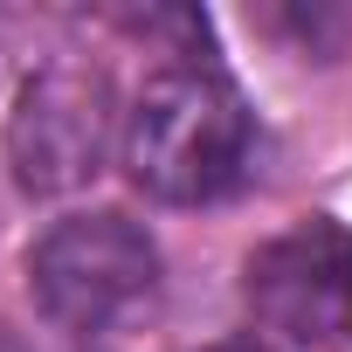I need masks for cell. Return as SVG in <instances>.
<instances>
[{"instance_id":"7a4b0ae2","label":"cell","mask_w":352,"mask_h":352,"mask_svg":"<svg viewBox=\"0 0 352 352\" xmlns=\"http://www.w3.org/2000/svg\"><path fill=\"white\" fill-rule=\"evenodd\" d=\"M152 283H159V249L118 208L63 214L28 249V290H35L42 318L63 324V331H104V324H118L124 311H138L152 297Z\"/></svg>"},{"instance_id":"5b68a950","label":"cell","mask_w":352,"mask_h":352,"mask_svg":"<svg viewBox=\"0 0 352 352\" xmlns=\"http://www.w3.org/2000/svg\"><path fill=\"white\" fill-rule=\"evenodd\" d=\"M208 352H270V345H256V338H221V345H208Z\"/></svg>"},{"instance_id":"3957f363","label":"cell","mask_w":352,"mask_h":352,"mask_svg":"<svg viewBox=\"0 0 352 352\" xmlns=\"http://www.w3.org/2000/svg\"><path fill=\"white\" fill-rule=\"evenodd\" d=\"M118 131V90L83 56H49L8 111V166L21 194H69L97 180Z\"/></svg>"},{"instance_id":"8992f818","label":"cell","mask_w":352,"mask_h":352,"mask_svg":"<svg viewBox=\"0 0 352 352\" xmlns=\"http://www.w3.org/2000/svg\"><path fill=\"white\" fill-rule=\"evenodd\" d=\"M0 352H28V345H21V338H14V331H0Z\"/></svg>"},{"instance_id":"277c9868","label":"cell","mask_w":352,"mask_h":352,"mask_svg":"<svg viewBox=\"0 0 352 352\" xmlns=\"http://www.w3.org/2000/svg\"><path fill=\"white\" fill-rule=\"evenodd\" d=\"M242 297L263 331H276L297 352H338L352 345V228L345 221H297L276 242H263L242 270Z\"/></svg>"},{"instance_id":"6da1fadb","label":"cell","mask_w":352,"mask_h":352,"mask_svg":"<svg viewBox=\"0 0 352 352\" xmlns=\"http://www.w3.org/2000/svg\"><path fill=\"white\" fill-rule=\"evenodd\" d=\"M124 173L166 208H208L249 173V111L208 63L159 69L124 118Z\"/></svg>"}]
</instances>
